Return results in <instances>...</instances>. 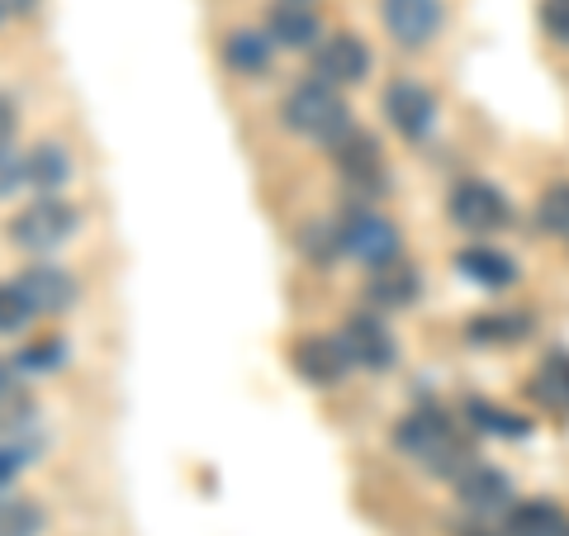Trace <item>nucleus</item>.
Here are the masks:
<instances>
[{"label": "nucleus", "instance_id": "1", "mask_svg": "<svg viewBox=\"0 0 569 536\" xmlns=\"http://www.w3.org/2000/svg\"><path fill=\"white\" fill-rule=\"evenodd\" d=\"M389 441L437 479H460L475 466V446L466 441V433L456 427L447 408H413V414H403Z\"/></svg>", "mask_w": 569, "mask_h": 536}, {"label": "nucleus", "instance_id": "2", "mask_svg": "<svg viewBox=\"0 0 569 536\" xmlns=\"http://www.w3.org/2000/svg\"><path fill=\"white\" fill-rule=\"evenodd\" d=\"M280 123L290 133L318 142V148H332V142L351 129V105H347V96L337 91V86L309 77V81H299L295 91L284 96Z\"/></svg>", "mask_w": 569, "mask_h": 536}, {"label": "nucleus", "instance_id": "3", "mask_svg": "<svg viewBox=\"0 0 569 536\" xmlns=\"http://www.w3.org/2000/svg\"><path fill=\"white\" fill-rule=\"evenodd\" d=\"M81 209L67 195H33V200L10 219V242L20 252H58L62 242L77 238Z\"/></svg>", "mask_w": 569, "mask_h": 536}, {"label": "nucleus", "instance_id": "4", "mask_svg": "<svg viewBox=\"0 0 569 536\" xmlns=\"http://www.w3.org/2000/svg\"><path fill=\"white\" fill-rule=\"evenodd\" d=\"M337 238H342V257L361 261L366 271L370 266H385L403 252V238H399V224L385 219L380 209H370L366 200H356L342 209V219H337Z\"/></svg>", "mask_w": 569, "mask_h": 536}, {"label": "nucleus", "instance_id": "5", "mask_svg": "<svg viewBox=\"0 0 569 536\" xmlns=\"http://www.w3.org/2000/svg\"><path fill=\"white\" fill-rule=\"evenodd\" d=\"M337 176L347 181V190L356 195H389V167H385V152H380V138L366 133V129H351L342 133L328 148Z\"/></svg>", "mask_w": 569, "mask_h": 536}, {"label": "nucleus", "instance_id": "6", "mask_svg": "<svg viewBox=\"0 0 569 536\" xmlns=\"http://www.w3.org/2000/svg\"><path fill=\"white\" fill-rule=\"evenodd\" d=\"M447 214H451V224L460 228V234H470V238L503 234V228L512 224L508 195L493 181H460L451 190V200H447Z\"/></svg>", "mask_w": 569, "mask_h": 536}, {"label": "nucleus", "instance_id": "7", "mask_svg": "<svg viewBox=\"0 0 569 536\" xmlns=\"http://www.w3.org/2000/svg\"><path fill=\"white\" fill-rule=\"evenodd\" d=\"M337 337H342L351 366H361V370H389L399 361V337L389 332V324L376 309H356Z\"/></svg>", "mask_w": 569, "mask_h": 536}, {"label": "nucleus", "instance_id": "8", "mask_svg": "<svg viewBox=\"0 0 569 536\" xmlns=\"http://www.w3.org/2000/svg\"><path fill=\"white\" fill-rule=\"evenodd\" d=\"M380 24L399 48L418 52L441 33L447 10H441V0H380Z\"/></svg>", "mask_w": 569, "mask_h": 536}, {"label": "nucleus", "instance_id": "9", "mask_svg": "<svg viewBox=\"0 0 569 536\" xmlns=\"http://www.w3.org/2000/svg\"><path fill=\"white\" fill-rule=\"evenodd\" d=\"M512 494H518V489H512V479L498 466H485V460H475V466L456 479V498H460V508H466L475 523L503 517L512 504H518Z\"/></svg>", "mask_w": 569, "mask_h": 536}, {"label": "nucleus", "instance_id": "10", "mask_svg": "<svg viewBox=\"0 0 569 536\" xmlns=\"http://www.w3.org/2000/svg\"><path fill=\"white\" fill-rule=\"evenodd\" d=\"M290 361L299 370V380L313 385V389H337L356 370L347 347H342V337H318V332L313 337H299L295 351H290Z\"/></svg>", "mask_w": 569, "mask_h": 536}, {"label": "nucleus", "instance_id": "11", "mask_svg": "<svg viewBox=\"0 0 569 536\" xmlns=\"http://www.w3.org/2000/svg\"><path fill=\"white\" fill-rule=\"evenodd\" d=\"M313 77L328 86H356L370 77V48L356 33H323V43L313 48Z\"/></svg>", "mask_w": 569, "mask_h": 536}, {"label": "nucleus", "instance_id": "12", "mask_svg": "<svg viewBox=\"0 0 569 536\" xmlns=\"http://www.w3.org/2000/svg\"><path fill=\"white\" fill-rule=\"evenodd\" d=\"M385 119H389V129H395L399 138L408 142H418L432 133V123H437V100L427 86L418 81H389L385 86Z\"/></svg>", "mask_w": 569, "mask_h": 536}, {"label": "nucleus", "instance_id": "13", "mask_svg": "<svg viewBox=\"0 0 569 536\" xmlns=\"http://www.w3.org/2000/svg\"><path fill=\"white\" fill-rule=\"evenodd\" d=\"M14 280H20V290L39 314H71L81 304V280L58 261H33Z\"/></svg>", "mask_w": 569, "mask_h": 536}, {"label": "nucleus", "instance_id": "14", "mask_svg": "<svg viewBox=\"0 0 569 536\" xmlns=\"http://www.w3.org/2000/svg\"><path fill=\"white\" fill-rule=\"evenodd\" d=\"M418 295H422V276H418V266H408L403 257L385 261V266H370V271H366V304L376 314L413 309Z\"/></svg>", "mask_w": 569, "mask_h": 536}, {"label": "nucleus", "instance_id": "15", "mask_svg": "<svg viewBox=\"0 0 569 536\" xmlns=\"http://www.w3.org/2000/svg\"><path fill=\"white\" fill-rule=\"evenodd\" d=\"M266 39L284 52H313L323 43V20L309 0H276L266 10Z\"/></svg>", "mask_w": 569, "mask_h": 536}, {"label": "nucleus", "instance_id": "16", "mask_svg": "<svg viewBox=\"0 0 569 536\" xmlns=\"http://www.w3.org/2000/svg\"><path fill=\"white\" fill-rule=\"evenodd\" d=\"M71 152L62 142H39L24 152V190L29 195H62L71 186Z\"/></svg>", "mask_w": 569, "mask_h": 536}, {"label": "nucleus", "instance_id": "17", "mask_svg": "<svg viewBox=\"0 0 569 536\" xmlns=\"http://www.w3.org/2000/svg\"><path fill=\"white\" fill-rule=\"evenodd\" d=\"M271 58H276V43L266 39V29H233L223 39V67L242 81L266 77V71H271Z\"/></svg>", "mask_w": 569, "mask_h": 536}, {"label": "nucleus", "instance_id": "18", "mask_svg": "<svg viewBox=\"0 0 569 536\" xmlns=\"http://www.w3.org/2000/svg\"><path fill=\"white\" fill-rule=\"evenodd\" d=\"M456 271L466 276L470 285H479V290H508V285L518 280V261H512L508 252H498V247L475 242V247H466V252L456 257Z\"/></svg>", "mask_w": 569, "mask_h": 536}, {"label": "nucleus", "instance_id": "19", "mask_svg": "<svg viewBox=\"0 0 569 536\" xmlns=\"http://www.w3.org/2000/svg\"><path fill=\"white\" fill-rule=\"evenodd\" d=\"M569 517L550 498H522L503 513V536H565Z\"/></svg>", "mask_w": 569, "mask_h": 536}, {"label": "nucleus", "instance_id": "20", "mask_svg": "<svg viewBox=\"0 0 569 536\" xmlns=\"http://www.w3.org/2000/svg\"><path fill=\"white\" fill-rule=\"evenodd\" d=\"M531 395L550 414H569V351H550L531 375Z\"/></svg>", "mask_w": 569, "mask_h": 536}, {"label": "nucleus", "instance_id": "21", "mask_svg": "<svg viewBox=\"0 0 569 536\" xmlns=\"http://www.w3.org/2000/svg\"><path fill=\"white\" fill-rule=\"evenodd\" d=\"M527 332H531L527 314H479L466 324L470 347H512V343H522Z\"/></svg>", "mask_w": 569, "mask_h": 536}, {"label": "nucleus", "instance_id": "22", "mask_svg": "<svg viewBox=\"0 0 569 536\" xmlns=\"http://www.w3.org/2000/svg\"><path fill=\"white\" fill-rule=\"evenodd\" d=\"M67 366V343L62 337H33V343H24L20 351H14L10 370L20 375V380H39V375H52Z\"/></svg>", "mask_w": 569, "mask_h": 536}, {"label": "nucleus", "instance_id": "23", "mask_svg": "<svg viewBox=\"0 0 569 536\" xmlns=\"http://www.w3.org/2000/svg\"><path fill=\"white\" fill-rule=\"evenodd\" d=\"M466 423L475 433H489V437H527L531 433L527 418L508 414V408L493 404V399H466Z\"/></svg>", "mask_w": 569, "mask_h": 536}, {"label": "nucleus", "instance_id": "24", "mask_svg": "<svg viewBox=\"0 0 569 536\" xmlns=\"http://www.w3.org/2000/svg\"><path fill=\"white\" fill-rule=\"evenodd\" d=\"M299 257H305L313 271H332V266L342 261V238H337V224L313 219V224L299 228Z\"/></svg>", "mask_w": 569, "mask_h": 536}, {"label": "nucleus", "instance_id": "25", "mask_svg": "<svg viewBox=\"0 0 569 536\" xmlns=\"http://www.w3.org/2000/svg\"><path fill=\"white\" fill-rule=\"evenodd\" d=\"M33 418H39V399L14 375V380L0 385V437H20L24 427H33Z\"/></svg>", "mask_w": 569, "mask_h": 536}, {"label": "nucleus", "instance_id": "26", "mask_svg": "<svg viewBox=\"0 0 569 536\" xmlns=\"http://www.w3.org/2000/svg\"><path fill=\"white\" fill-rule=\"evenodd\" d=\"M531 219H537V234H546V238H569V181L546 186Z\"/></svg>", "mask_w": 569, "mask_h": 536}, {"label": "nucleus", "instance_id": "27", "mask_svg": "<svg viewBox=\"0 0 569 536\" xmlns=\"http://www.w3.org/2000/svg\"><path fill=\"white\" fill-rule=\"evenodd\" d=\"M33 318H39V309H33L29 295L20 290V280H0V337L29 332Z\"/></svg>", "mask_w": 569, "mask_h": 536}, {"label": "nucleus", "instance_id": "28", "mask_svg": "<svg viewBox=\"0 0 569 536\" xmlns=\"http://www.w3.org/2000/svg\"><path fill=\"white\" fill-rule=\"evenodd\" d=\"M48 523L43 504L33 498H0V536H39Z\"/></svg>", "mask_w": 569, "mask_h": 536}, {"label": "nucleus", "instance_id": "29", "mask_svg": "<svg viewBox=\"0 0 569 536\" xmlns=\"http://www.w3.org/2000/svg\"><path fill=\"white\" fill-rule=\"evenodd\" d=\"M24 190V152L14 148V142H6L0 148V200H10V195Z\"/></svg>", "mask_w": 569, "mask_h": 536}, {"label": "nucleus", "instance_id": "30", "mask_svg": "<svg viewBox=\"0 0 569 536\" xmlns=\"http://www.w3.org/2000/svg\"><path fill=\"white\" fill-rule=\"evenodd\" d=\"M29 446L24 441H0V494H6L14 479H20L24 470H29Z\"/></svg>", "mask_w": 569, "mask_h": 536}, {"label": "nucleus", "instance_id": "31", "mask_svg": "<svg viewBox=\"0 0 569 536\" xmlns=\"http://www.w3.org/2000/svg\"><path fill=\"white\" fill-rule=\"evenodd\" d=\"M541 29L560 48H569V0H541Z\"/></svg>", "mask_w": 569, "mask_h": 536}, {"label": "nucleus", "instance_id": "32", "mask_svg": "<svg viewBox=\"0 0 569 536\" xmlns=\"http://www.w3.org/2000/svg\"><path fill=\"white\" fill-rule=\"evenodd\" d=\"M14 129H20V110H14L10 96H0V148L14 142Z\"/></svg>", "mask_w": 569, "mask_h": 536}, {"label": "nucleus", "instance_id": "33", "mask_svg": "<svg viewBox=\"0 0 569 536\" xmlns=\"http://www.w3.org/2000/svg\"><path fill=\"white\" fill-rule=\"evenodd\" d=\"M6 10H24V14H29V10H33V0H6Z\"/></svg>", "mask_w": 569, "mask_h": 536}, {"label": "nucleus", "instance_id": "34", "mask_svg": "<svg viewBox=\"0 0 569 536\" xmlns=\"http://www.w3.org/2000/svg\"><path fill=\"white\" fill-rule=\"evenodd\" d=\"M466 536H503V527H498V532H489V527H470Z\"/></svg>", "mask_w": 569, "mask_h": 536}, {"label": "nucleus", "instance_id": "35", "mask_svg": "<svg viewBox=\"0 0 569 536\" xmlns=\"http://www.w3.org/2000/svg\"><path fill=\"white\" fill-rule=\"evenodd\" d=\"M6 380H14V370H10V361H0V385Z\"/></svg>", "mask_w": 569, "mask_h": 536}, {"label": "nucleus", "instance_id": "36", "mask_svg": "<svg viewBox=\"0 0 569 536\" xmlns=\"http://www.w3.org/2000/svg\"><path fill=\"white\" fill-rule=\"evenodd\" d=\"M0 20H6V0H0Z\"/></svg>", "mask_w": 569, "mask_h": 536}, {"label": "nucleus", "instance_id": "37", "mask_svg": "<svg viewBox=\"0 0 569 536\" xmlns=\"http://www.w3.org/2000/svg\"><path fill=\"white\" fill-rule=\"evenodd\" d=\"M565 536H569V532H565Z\"/></svg>", "mask_w": 569, "mask_h": 536}]
</instances>
